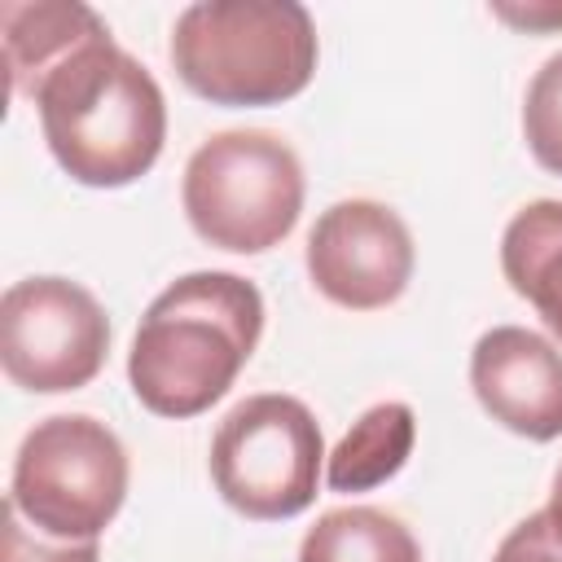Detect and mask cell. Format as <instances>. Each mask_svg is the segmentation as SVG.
<instances>
[{"instance_id":"cell-1","label":"cell","mask_w":562,"mask_h":562,"mask_svg":"<svg viewBox=\"0 0 562 562\" xmlns=\"http://www.w3.org/2000/svg\"><path fill=\"white\" fill-rule=\"evenodd\" d=\"M263 316L259 285L237 272L176 277L132 334L127 382L140 408L176 422L206 413L255 356Z\"/></svg>"},{"instance_id":"cell-2","label":"cell","mask_w":562,"mask_h":562,"mask_svg":"<svg viewBox=\"0 0 562 562\" xmlns=\"http://www.w3.org/2000/svg\"><path fill=\"white\" fill-rule=\"evenodd\" d=\"M31 101L40 110L48 154L75 184L123 189L140 180L162 154V88L110 35L70 53Z\"/></svg>"},{"instance_id":"cell-3","label":"cell","mask_w":562,"mask_h":562,"mask_svg":"<svg viewBox=\"0 0 562 562\" xmlns=\"http://www.w3.org/2000/svg\"><path fill=\"white\" fill-rule=\"evenodd\" d=\"M171 66L211 105H281L316 75V26L294 0H198L171 26Z\"/></svg>"},{"instance_id":"cell-4","label":"cell","mask_w":562,"mask_h":562,"mask_svg":"<svg viewBox=\"0 0 562 562\" xmlns=\"http://www.w3.org/2000/svg\"><path fill=\"white\" fill-rule=\"evenodd\" d=\"M303 162L263 127L206 136L180 180L189 228L228 255H263L281 246L303 215Z\"/></svg>"},{"instance_id":"cell-5","label":"cell","mask_w":562,"mask_h":562,"mask_svg":"<svg viewBox=\"0 0 562 562\" xmlns=\"http://www.w3.org/2000/svg\"><path fill=\"white\" fill-rule=\"evenodd\" d=\"M127 448L88 413H53L13 457L9 505L53 540H97L127 501Z\"/></svg>"},{"instance_id":"cell-6","label":"cell","mask_w":562,"mask_h":562,"mask_svg":"<svg viewBox=\"0 0 562 562\" xmlns=\"http://www.w3.org/2000/svg\"><path fill=\"white\" fill-rule=\"evenodd\" d=\"M325 439L312 408L294 395H246L211 435V483L250 522L299 518L316 501Z\"/></svg>"},{"instance_id":"cell-7","label":"cell","mask_w":562,"mask_h":562,"mask_svg":"<svg viewBox=\"0 0 562 562\" xmlns=\"http://www.w3.org/2000/svg\"><path fill=\"white\" fill-rule=\"evenodd\" d=\"M110 351V316L70 277H26L0 299V364L31 395L88 386Z\"/></svg>"},{"instance_id":"cell-8","label":"cell","mask_w":562,"mask_h":562,"mask_svg":"<svg viewBox=\"0 0 562 562\" xmlns=\"http://www.w3.org/2000/svg\"><path fill=\"white\" fill-rule=\"evenodd\" d=\"M413 233L386 202L347 198L316 215L307 233V277L312 285L347 307L378 312L391 307L413 281Z\"/></svg>"},{"instance_id":"cell-9","label":"cell","mask_w":562,"mask_h":562,"mask_svg":"<svg viewBox=\"0 0 562 562\" xmlns=\"http://www.w3.org/2000/svg\"><path fill=\"white\" fill-rule=\"evenodd\" d=\"M470 386L492 422L549 443L562 435V351L522 325L487 329L470 351Z\"/></svg>"},{"instance_id":"cell-10","label":"cell","mask_w":562,"mask_h":562,"mask_svg":"<svg viewBox=\"0 0 562 562\" xmlns=\"http://www.w3.org/2000/svg\"><path fill=\"white\" fill-rule=\"evenodd\" d=\"M110 26L97 9L79 0H9L0 4L4 75L13 97H35V88L83 44L105 40Z\"/></svg>"},{"instance_id":"cell-11","label":"cell","mask_w":562,"mask_h":562,"mask_svg":"<svg viewBox=\"0 0 562 562\" xmlns=\"http://www.w3.org/2000/svg\"><path fill=\"white\" fill-rule=\"evenodd\" d=\"M501 272L518 299L536 307L562 338V198H540L514 211L501 233Z\"/></svg>"},{"instance_id":"cell-12","label":"cell","mask_w":562,"mask_h":562,"mask_svg":"<svg viewBox=\"0 0 562 562\" xmlns=\"http://www.w3.org/2000/svg\"><path fill=\"white\" fill-rule=\"evenodd\" d=\"M417 439V417L404 400H382L364 408L351 430L338 439V448L325 457V483L334 492H369L382 487L404 470L413 457Z\"/></svg>"},{"instance_id":"cell-13","label":"cell","mask_w":562,"mask_h":562,"mask_svg":"<svg viewBox=\"0 0 562 562\" xmlns=\"http://www.w3.org/2000/svg\"><path fill=\"white\" fill-rule=\"evenodd\" d=\"M299 562H422V544L395 514L342 505L307 527Z\"/></svg>"},{"instance_id":"cell-14","label":"cell","mask_w":562,"mask_h":562,"mask_svg":"<svg viewBox=\"0 0 562 562\" xmlns=\"http://www.w3.org/2000/svg\"><path fill=\"white\" fill-rule=\"evenodd\" d=\"M522 140L544 171L562 176V53H553L527 83Z\"/></svg>"},{"instance_id":"cell-15","label":"cell","mask_w":562,"mask_h":562,"mask_svg":"<svg viewBox=\"0 0 562 562\" xmlns=\"http://www.w3.org/2000/svg\"><path fill=\"white\" fill-rule=\"evenodd\" d=\"M0 562H101L97 540H44L9 501H4V531H0Z\"/></svg>"},{"instance_id":"cell-16","label":"cell","mask_w":562,"mask_h":562,"mask_svg":"<svg viewBox=\"0 0 562 562\" xmlns=\"http://www.w3.org/2000/svg\"><path fill=\"white\" fill-rule=\"evenodd\" d=\"M492 562H562V540L549 522V514H527L509 527V536L496 544Z\"/></svg>"},{"instance_id":"cell-17","label":"cell","mask_w":562,"mask_h":562,"mask_svg":"<svg viewBox=\"0 0 562 562\" xmlns=\"http://www.w3.org/2000/svg\"><path fill=\"white\" fill-rule=\"evenodd\" d=\"M505 22H522V26H540L544 18L549 22H562V9H549V13H540V9H527V13H518V9H496Z\"/></svg>"},{"instance_id":"cell-18","label":"cell","mask_w":562,"mask_h":562,"mask_svg":"<svg viewBox=\"0 0 562 562\" xmlns=\"http://www.w3.org/2000/svg\"><path fill=\"white\" fill-rule=\"evenodd\" d=\"M544 514H549V522H553V531H558V540H562V465H558V474H553V492H549Z\"/></svg>"}]
</instances>
